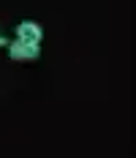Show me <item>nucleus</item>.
I'll list each match as a JSON object with an SVG mask.
<instances>
[{
	"label": "nucleus",
	"instance_id": "1",
	"mask_svg": "<svg viewBox=\"0 0 136 158\" xmlns=\"http://www.w3.org/2000/svg\"><path fill=\"white\" fill-rule=\"evenodd\" d=\"M19 38L22 41H38V27L35 25H22L19 27Z\"/></svg>",
	"mask_w": 136,
	"mask_h": 158
},
{
	"label": "nucleus",
	"instance_id": "2",
	"mask_svg": "<svg viewBox=\"0 0 136 158\" xmlns=\"http://www.w3.org/2000/svg\"><path fill=\"white\" fill-rule=\"evenodd\" d=\"M11 52H14V57H19V60H30L33 55H35V49L25 47V44H16V47L11 49Z\"/></svg>",
	"mask_w": 136,
	"mask_h": 158
}]
</instances>
